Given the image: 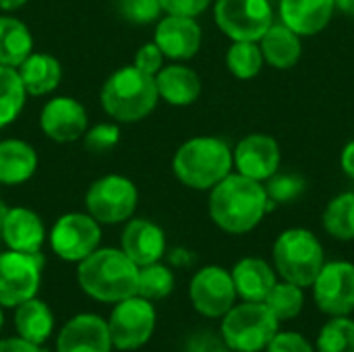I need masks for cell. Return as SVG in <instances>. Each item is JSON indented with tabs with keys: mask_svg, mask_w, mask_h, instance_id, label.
Returning a JSON list of instances; mask_svg holds the SVG:
<instances>
[{
	"mask_svg": "<svg viewBox=\"0 0 354 352\" xmlns=\"http://www.w3.org/2000/svg\"><path fill=\"white\" fill-rule=\"evenodd\" d=\"M274 207L266 185L243 174H228L209 191V216L228 234H247Z\"/></svg>",
	"mask_w": 354,
	"mask_h": 352,
	"instance_id": "cell-1",
	"label": "cell"
},
{
	"mask_svg": "<svg viewBox=\"0 0 354 352\" xmlns=\"http://www.w3.org/2000/svg\"><path fill=\"white\" fill-rule=\"evenodd\" d=\"M139 268L120 249H95L79 261L77 280L83 293L102 303H120L137 295Z\"/></svg>",
	"mask_w": 354,
	"mask_h": 352,
	"instance_id": "cell-2",
	"label": "cell"
},
{
	"mask_svg": "<svg viewBox=\"0 0 354 352\" xmlns=\"http://www.w3.org/2000/svg\"><path fill=\"white\" fill-rule=\"evenodd\" d=\"M232 149L218 137H193L185 141L172 160L176 178L195 191H212L232 172Z\"/></svg>",
	"mask_w": 354,
	"mask_h": 352,
	"instance_id": "cell-3",
	"label": "cell"
},
{
	"mask_svg": "<svg viewBox=\"0 0 354 352\" xmlns=\"http://www.w3.org/2000/svg\"><path fill=\"white\" fill-rule=\"evenodd\" d=\"M158 100L156 77L143 73L135 64L112 73L100 91V102L106 114L118 122H137L145 118L153 112Z\"/></svg>",
	"mask_w": 354,
	"mask_h": 352,
	"instance_id": "cell-4",
	"label": "cell"
},
{
	"mask_svg": "<svg viewBox=\"0 0 354 352\" xmlns=\"http://www.w3.org/2000/svg\"><path fill=\"white\" fill-rule=\"evenodd\" d=\"M274 268L282 280L307 288L326 263L319 239L307 228L284 230L274 243Z\"/></svg>",
	"mask_w": 354,
	"mask_h": 352,
	"instance_id": "cell-5",
	"label": "cell"
},
{
	"mask_svg": "<svg viewBox=\"0 0 354 352\" xmlns=\"http://www.w3.org/2000/svg\"><path fill=\"white\" fill-rule=\"evenodd\" d=\"M278 319L266 303L234 305L222 319V340L234 352H261L278 334Z\"/></svg>",
	"mask_w": 354,
	"mask_h": 352,
	"instance_id": "cell-6",
	"label": "cell"
},
{
	"mask_svg": "<svg viewBox=\"0 0 354 352\" xmlns=\"http://www.w3.org/2000/svg\"><path fill=\"white\" fill-rule=\"evenodd\" d=\"M214 19L232 41H259L274 23L270 0H216Z\"/></svg>",
	"mask_w": 354,
	"mask_h": 352,
	"instance_id": "cell-7",
	"label": "cell"
},
{
	"mask_svg": "<svg viewBox=\"0 0 354 352\" xmlns=\"http://www.w3.org/2000/svg\"><path fill=\"white\" fill-rule=\"evenodd\" d=\"M139 193L133 180L120 174H108L97 178L87 195V214L100 224H120L127 222L137 210Z\"/></svg>",
	"mask_w": 354,
	"mask_h": 352,
	"instance_id": "cell-8",
	"label": "cell"
},
{
	"mask_svg": "<svg viewBox=\"0 0 354 352\" xmlns=\"http://www.w3.org/2000/svg\"><path fill=\"white\" fill-rule=\"evenodd\" d=\"M112 346L118 351H135L141 349L156 330V311L151 301L135 295L120 303L110 315L108 322Z\"/></svg>",
	"mask_w": 354,
	"mask_h": 352,
	"instance_id": "cell-9",
	"label": "cell"
},
{
	"mask_svg": "<svg viewBox=\"0 0 354 352\" xmlns=\"http://www.w3.org/2000/svg\"><path fill=\"white\" fill-rule=\"evenodd\" d=\"M39 253H0V307H17L33 299L41 280Z\"/></svg>",
	"mask_w": 354,
	"mask_h": 352,
	"instance_id": "cell-10",
	"label": "cell"
},
{
	"mask_svg": "<svg viewBox=\"0 0 354 352\" xmlns=\"http://www.w3.org/2000/svg\"><path fill=\"white\" fill-rule=\"evenodd\" d=\"M102 241L100 222L89 214H64L56 220L50 232L52 251L64 261H81L91 255Z\"/></svg>",
	"mask_w": 354,
	"mask_h": 352,
	"instance_id": "cell-11",
	"label": "cell"
},
{
	"mask_svg": "<svg viewBox=\"0 0 354 352\" xmlns=\"http://www.w3.org/2000/svg\"><path fill=\"white\" fill-rule=\"evenodd\" d=\"M313 299L322 313L330 317L354 311V263L328 261L313 280Z\"/></svg>",
	"mask_w": 354,
	"mask_h": 352,
	"instance_id": "cell-12",
	"label": "cell"
},
{
	"mask_svg": "<svg viewBox=\"0 0 354 352\" xmlns=\"http://www.w3.org/2000/svg\"><path fill=\"white\" fill-rule=\"evenodd\" d=\"M189 297L197 313L212 319L224 317L236 301L232 274L220 266H207L199 270L191 280Z\"/></svg>",
	"mask_w": 354,
	"mask_h": 352,
	"instance_id": "cell-13",
	"label": "cell"
},
{
	"mask_svg": "<svg viewBox=\"0 0 354 352\" xmlns=\"http://www.w3.org/2000/svg\"><path fill=\"white\" fill-rule=\"evenodd\" d=\"M282 151L274 137L266 133H251L241 139L232 151V162L239 174L266 183L280 168Z\"/></svg>",
	"mask_w": 354,
	"mask_h": 352,
	"instance_id": "cell-14",
	"label": "cell"
},
{
	"mask_svg": "<svg viewBox=\"0 0 354 352\" xmlns=\"http://www.w3.org/2000/svg\"><path fill=\"white\" fill-rule=\"evenodd\" d=\"M87 110L81 102L68 95L52 98L39 114V127L44 135L56 143L79 141L87 131Z\"/></svg>",
	"mask_w": 354,
	"mask_h": 352,
	"instance_id": "cell-15",
	"label": "cell"
},
{
	"mask_svg": "<svg viewBox=\"0 0 354 352\" xmlns=\"http://www.w3.org/2000/svg\"><path fill=\"white\" fill-rule=\"evenodd\" d=\"M201 27L195 17L166 15L156 25L153 41L166 58L172 60H191L201 48Z\"/></svg>",
	"mask_w": 354,
	"mask_h": 352,
	"instance_id": "cell-16",
	"label": "cell"
},
{
	"mask_svg": "<svg viewBox=\"0 0 354 352\" xmlns=\"http://www.w3.org/2000/svg\"><path fill=\"white\" fill-rule=\"evenodd\" d=\"M112 338L108 324L91 313L73 317L58 336L56 352H110Z\"/></svg>",
	"mask_w": 354,
	"mask_h": 352,
	"instance_id": "cell-17",
	"label": "cell"
},
{
	"mask_svg": "<svg viewBox=\"0 0 354 352\" xmlns=\"http://www.w3.org/2000/svg\"><path fill=\"white\" fill-rule=\"evenodd\" d=\"M2 241L17 253H39L46 241V228L41 218L27 207H8L2 226Z\"/></svg>",
	"mask_w": 354,
	"mask_h": 352,
	"instance_id": "cell-18",
	"label": "cell"
},
{
	"mask_svg": "<svg viewBox=\"0 0 354 352\" xmlns=\"http://www.w3.org/2000/svg\"><path fill=\"white\" fill-rule=\"evenodd\" d=\"M122 251L137 268L156 263L166 251L164 230L143 218L131 220L122 232Z\"/></svg>",
	"mask_w": 354,
	"mask_h": 352,
	"instance_id": "cell-19",
	"label": "cell"
},
{
	"mask_svg": "<svg viewBox=\"0 0 354 352\" xmlns=\"http://www.w3.org/2000/svg\"><path fill=\"white\" fill-rule=\"evenodd\" d=\"M336 12L334 0H280V19L295 33L317 35Z\"/></svg>",
	"mask_w": 354,
	"mask_h": 352,
	"instance_id": "cell-20",
	"label": "cell"
},
{
	"mask_svg": "<svg viewBox=\"0 0 354 352\" xmlns=\"http://www.w3.org/2000/svg\"><path fill=\"white\" fill-rule=\"evenodd\" d=\"M232 282L236 288V297L249 303H263L270 290L274 288L276 270L259 257H245L232 268Z\"/></svg>",
	"mask_w": 354,
	"mask_h": 352,
	"instance_id": "cell-21",
	"label": "cell"
},
{
	"mask_svg": "<svg viewBox=\"0 0 354 352\" xmlns=\"http://www.w3.org/2000/svg\"><path fill=\"white\" fill-rule=\"evenodd\" d=\"M158 95L170 106H191L201 95L199 75L185 64L162 66L156 75Z\"/></svg>",
	"mask_w": 354,
	"mask_h": 352,
	"instance_id": "cell-22",
	"label": "cell"
},
{
	"mask_svg": "<svg viewBox=\"0 0 354 352\" xmlns=\"http://www.w3.org/2000/svg\"><path fill=\"white\" fill-rule=\"evenodd\" d=\"M257 44L261 48L263 60L280 71L292 68L303 54L301 35L284 23H272V27L261 35Z\"/></svg>",
	"mask_w": 354,
	"mask_h": 352,
	"instance_id": "cell-23",
	"label": "cell"
},
{
	"mask_svg": "<svg viewBox=\"0 0 354 352\" xmlns=\"http://www.w3.org/2000/svg\"><path fill=\"white\" fill-rule=\"evenodd\" d=\"M17 71L27 95H35V98L52 93L62 79V66L58 58L41 52H31Z\"/></svg>",
	"mask_w": 354,
	"mask_h": 352,
	"instance_id": "cell-24",
	"label": "cell"
},
{
	"mask_svg": "<svg viewBox=\"0 0 354 352\" xmlns=\"http://www.w3.org/2000/svg\"><path fill=\"white\" fill-rule=\"evenodd\" d=\"M37 170L35 149L21 139L0 141V185H23Z\"/></svg>",
	"mask_w": 354,
	"mask_h": 352,
	"instance_id": "cell-25",
	"label": "cell"
},
{
	"mask_svg": "<svg viewBox=\"0 0 354 352\" xmlns=\"http://www.w3.org/2000/svg\"><path fill=\"white\" fill-rule=\"evenodd\" d=\"M15 328L19 332V338L41 346L50 338L54 328V317L50 307L44 301H37L35 297L27 299L25 303L17 305Z\"/></svg>",
	"mask_w": 354,
	"mask_h": 352,
	"instance_id": "cell-26",
	"label": "cell"
},
{
	"mask_svg": "<svg viewBox=\"0 0 354 352\" xmlns=\"http://www.w3.org/2000/svg\"><path fill=\"white\" fill-rule=\"evenodd\" d=\"M33 52V35L29 27L10 17H0V64L19 68L23 60Z\"/></svg>",
	"mask_w": 354,
	"mask_h": 352,
	"instance_id": "cell-27",
	"label": "cell"
},
{
	"mask_svg": "<svg viewBox=\"0 0 354 352\" xmlns=\"http://www.w3.org/2000/svg\"><path fill=\"white\" fill-rule=\"evenodd\" d=\"M27 91L19 77V71L12 66L0 64V129L12 124L23 106H25Z\"/></svg>",
	"mask_w": 354,
	"mask_h": 352,
	"instance_id": "cell-28",
	"label": "cell"
},
{
	"mask_svg": "<svg viewBox=\"0 0 354 352\" xmlns=\"http://www.w3.org/2000/svg\"><path fill=\"white\" fill-rule=\"evenodd\" d=\"M324 228L338 241H354V193L334 197L324 212Z\"/></svg>",
	"mask_w": 354,
	"mask_h": 352,
	"instance_id": "cell-29",
	"label": "cell"
},
{
	"mask_svg": "<svg viewBox=\"0 0 354 352\" xmlns=\"http://www.w3.org/2000/svg\"><path fill=\"white\" fill-rule=\"evenodd\" d=\"M263 303L278 322H290L301 315L305 307V293L301 286L282 280L274 284V288L270 290Z\"/></svg>",
	"mask_w": 354,
	"mask_h": 352,
	"instance_id": "cell-30",
	"label": "cell"
},
{
	"mask_svg": "<svg viewBox=\"0 0 354 352\" xmlns=\"http://www.w3.org/2000/svg\"><path fill=\"white\" fill-rule=\"evenodd\" d=\"M263 62L266 60L257 41H232L226 52V66L241 81L257 77L261 73Z\"/></svg>",
	"mask_w": 354,
	"mask_h": 352,
	"instance_id": "cell-31",
	"label": "cell"
},
{
	"mask_svg": "<svg viewBox=\"0 0 354 352\" xmlns=\"http://www.w3.org/2000/svg\"><path fill=\"white\" fill-rule=\"evenodd\" d=\"M317 352H354V319L348 315L332 317L317 334Z\"/></svg>",
	"mask_w": 354,
	"mask_h": 352,
	"instance_id": "cell-32",
	"label": "cell"
},
{
	"mask_svg": "<svg viewBox=\"0 0 354 352\" xmlns=\"http://www.w3.org/2000/svg\"><path fill=\"white\" fill-rule=\"evenodd\" d=\"M174 290V276L172 272L162 266L160 261L139 268L137 278V295L147 301H160L166 299Z\"/></svg>",
	"mask_w": 354,
	"mask_h": 352,
	"instance_id": "cell-33",
	"label": "cell"
},
{
	"mask_svg": "<svg viewBox=\"0 0 354 352\" xmlns=\"http://www.w3.org/2000/svg\"><path fill=\"white\" fill-rule=\"evenodd\" d=\"M266 193L270 197V201L276 203H292L297 201L303 191H305V180L297 174H274L272 178L266 180Z\"/></svg>",
	"mask_w": 354,
	"mask_h": 352,
	"instance_id": "cell-34",
	"label": "cell"
},
{
	"mask_svg": "<svg viewBox=\"0 0 354 352\" xmlns=\"http://www.w3.org/2000/svg\"><path fill=\"white\" fill-rule=\"evenodd\" d=\"M120 17L133 25H149L162 17L160 0H116Z\"/></svg>",
	"mask_w": 354,
	"mask_h": 352,
	"instance_id": "cell-35",
	"label": "cell"
},
{
	"mask_svg": "<svg viewBox=\"0 0 354 352\" xmlns=\"http://www.w3.org/2000/svg\"><path fill=\"white\" fill-rule=\"evenodd\" d=\"M120 139V131L116 124L104 122L97 124L83 135V145L89 154H108Z\"/></svg>",
	"mask_w": 354,
	"mask_h": 352,
	"instance_id": "cell-36",
	"label": "cell"
},
{
	"mask_svg": "<svg viewBox=\"0 0 354 352\" xmlns=\"http://www.w3.org/2000/svg\"><path fill=\"white\" fill-rule=\"evenodd\" d=\"M266 352H315V349L307 342L305 336L297 332H278Z\"/></svg>",
	"mask_w": 354,
	"mask_h": 352,
	"instance_id": "cell-37",
	"label": "cell"
},
{
	"mask_svg": "<svg viewBox=\"0 0 354 352\" xmlns=\"http://www.w3.org/2000/svg\"><path fill=\"white\" fill-rule=\"evenodd\" d=\"M164 54H162V50L158 48V44L156 41H149V44H143L141 48H139V52L135 54V66L137 68H141L143 73H149V75H158L160 73V68L164 66Z\"/></svg>",
	"mask_w": 354,
	"mask_h": 352,
	"instance_id": "cell-38",
	"label": "cell"
},
{
	"mask_svg": "<svg viewBox=\"0 0 354 352\" xmlns=\"http://www.w3.org/2000/svg\"><path fill=\"white\" fill-rule=\"evenodd\" d=\"M162 10L166 15H183V17H199L207 10L212 0H160Z\"/></svg>",
	"mask_w": 354,
	"mask_h": 352,
	"instance_id": "cell-39",
	"label": "cell"
},
{
	"mask_svg": "<svg viewBox=\"0 0 354 352\" xmlns=\"http://www.w3.org/2000/svg\"><path fill=\"white\" fill-rule=\"evenodd\" d=\"M185 352H230V349L226 346L222 336H216L212 332H201L187 342Z\"/></svg>",
	"mask_w": 354,
	"mask_h": 352,
	"instance_id": "cell-40",
	"label": "cell"
},
{
	"mask_svg": "<svg viewBox=\"0 0 354 352\" xmlns=\"http://www.w3.org/2000/svg\"><path fill=\"white\" fill-rule=\"evenodd\" d=\"M0 352H44L37 344L27 342L23 338H8L0 340Z\"/></svg>",
	"mask_w": 354,
	"mask_h": 352,
	"instance_id": "cell-41",
	"label": "cell"
},
{
	"mask_svg": "<svg viewBox=\"0 0 354 352\" xmlns=\"http://www.w3.org/2000/svg\"><path fill=\"white\" fill-rule=\"evenodd\" d=\"M340 162H342V170L346 172V176L354 180V141H351V143L344 147Z\"/></svg>",
	"mask_w": 354,
	"mask_h": 352,
	"instance_id": "cell-42",
	"label": "cell"
},
{
	"mask_svg": "<svg viewBox=\"0 0 354 352\" xmlns=\"http://www.w3.org/2000/svg\"><path fill=\"white\" fill-rule=\"evenodd\" d=\"M29 0H0V8L6 10V12H12V10H19L21 6H25Z\"/></svg>",
	"mask_w": 354,
	"mask_h": 352,
	"instance_id": "cell-43",
	"label": "cell"
},
{
	"mask_svg": "<svg viewBox=\"0 0 354 352\" xmlns=\"http://www.w3.org/2000/svg\"><path fill=\"white\" fill-rule=\"evenodd\" d=\"M336 2V10L348 15V17H354V0H334Z\"/></svg>",
	"mask_w": 354,
	"mask_h": 352,
	"instance_id": "cell-44",
	"label": "cell"
},
{
	"mask_svg": "<svg viewBox=\"0 0 354 352\" xmlns=\"http://www.w3.org/2000/svg\"><path fill=\"white\" fill-rule=\"evenodd\" d=\"M6 205L4 203H0V241H2V226H4V216H6Z\"/></svg>",
	"mask_w": 354,
	"mask_h": 352,
	"instance_id": "cell-45",
	"label": "cell"
},
{
	"mask_svg": "<svg viewBox=\"0 0 354 352\" xmlns=\"http://www.w3.org/2000/svg\"><path fill=\"white\" fill-rule=\"evenodd\" d=\"M2 324H4V317H2V311H0V330H2Z\"/></svg>",
	"mask_w": 354,
	"mask_h": 352,
	"instance_id": "cell-46",
	"label": "cell"
}]
</instances>
